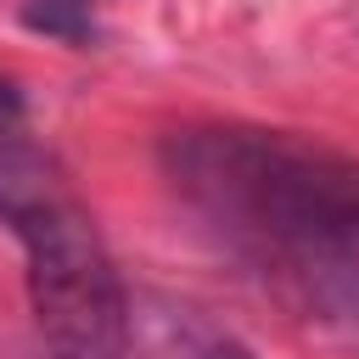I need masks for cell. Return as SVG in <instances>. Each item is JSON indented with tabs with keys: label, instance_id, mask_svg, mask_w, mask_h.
Segmentation results:
<instances>
[{
	"label": "cell",
	"instance_id": "obj_1",
	"mask_svg": "<svg viewBox=\"0 0 359 359\" xmlns=\"http://www.w3.org/2000/svg\"><path fill=\"white\" fill-rule=\"evenodd\" d=\"M180 202L252 269L337 303L359 292V163L292 129H180L163 146Z\"/></svg>",
	"mask_w": 359,
	"mask_h": 359
},
{
	"label": "cell",
	"instance_id": "obj_2",
	"mask_svg": "<svg viewBox=\"0 0 359 359\" xmlns=\"http://www.w3.org/2000/svg\"><path fill=\"white\" fill-rule=\"evenodd\" d=\"M0 219L28 258V303L50 359H123V280L56 168L34 151H0Z\"/></svg>",
	"mask_w": 359,
	"mask_h": 359
},
{
	"label": "cell",
	"instance_id": "obj_3",
	"mask_svg": "<svg viewBox=\"0 0 359 359\" xmlns=\"http://www.w3.org/2000/svg\"><path fill=\"white\" fill-rule=\"evenodd\" d=\"M95 6L101 0H28L22 22L39 28V34H56L67 45H90L95 39Z\"/></svg>",
	"mask_w": 359,
	"mask_h": 359
},
{
	"label": "cell",
	"instance_id": "obj_4",
	"mask_svg": "<svg viewBox=\"0 0 359 359\" xmlns=\"http://www.w3.org/2000/svg\"><path fill=\"white\" fill-rule=\"evenodd\" d=\"M17 123H22V90L11 79H0V140L17 135Z\"/></svg>",
	"mask_w": 359,
	"mask_h": 359
},
{
	"label": "cell",
	"instance_id": "obj_5",
	"mask_svg": "<svg viewBox=\"0 0 359 359\" xmlns=\"http://www.w3.org/2000/svg\"><path fill=\"white\" fill-rule=\"evenodd\" d=\"M208 359H252V353H241V348H236V342H219V348H213V353H208Z\"/></svg>",
	"mask_w": 359,
	"mask_h": 359
}]
</instances>
